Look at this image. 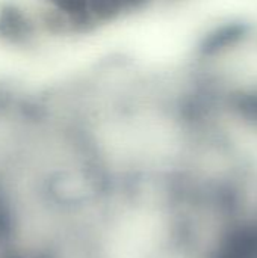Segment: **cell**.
I'll return each instance as SVG.
<instances>
[{
  "instance_id": "obj_1",
  "label": "cell",
  "mask_w": 257,
  "mask_h": 258,
  "mask_svg": "<svg viewBox=\"0 0 257 258\" xmlns=\"http://www.w3.org/2000/svg\"><path fill=\"white\" fill-rule=\"evenodd\" d=\"M141 0H88V8L97 15L111 17L135 8Z\"/></svg>"
}]
</instances>
